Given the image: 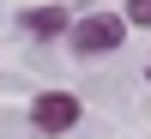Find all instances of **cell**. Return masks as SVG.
Listing matches in <instances>:
<instances>
[{
  "instance_id": "6da1fadb",
  "label": "cell",
  "mask_w": 151,
  "mask_h": 139,
  "mask_svg": "<svg viewBox=\"0 0 151 139\" xmlns=\"http://www.w3.org/2000/svg\"><path fill=\"white\" fill-rule=\"evenodd\" d=\"M121 36H127L121 12H91L73 24V55H109V48H121Z\"/></svg>"
},
{
  "instance_id": "7a4b0ae2",
  "label": "cell",
  "mask_w": 151,
  "mask_h": 139,
  "mask_svg": "<svg viewBox=\"0 0 151 139\" xmlns=\"http://www.w3.org/2000/svg\"><path fill=\"white\" fill-rule=\"evenodd\" d=\"M79 115H85V109H79V97H73V91H42V97L30 103V127L48 133V139L73 133V127H79Z\"/></svg>"
},
{
  "instance_id": "3957f363",
  "label": "cell",
  "mask_w": 151,
  "mask_h": 139,
  "mask_svg": "<svg viewBox=\"0 0 151 139\" xmlns=\"http://www.w3.org/2000/svg\"><path fill=\"white\" fill-rule=\"evenodd\" d=\"M18 30H30L36 42H55V36L73 30V12L67 6H30V12H18Z\"/></svg>"
},
{
  "instance_id": "277c9868",
  "label": "cell",
  "mask_w": 151,
  "mask_h": 139,
  "mask_svg": "<svg viewBox=\"0 0 151 139\" xmlns=\"http://www.w3.org/2000/svg\"><path fill=\"white\" fill-rule=\"evenodd\" d=\"M127 24H151V0H127Z\"/></svg>"
},
{
  "instance_id": "5b68a950",
  "label": "cell",
  "mask_w": 151,
  "mask_h": 139,
  "mask_svg": "<svg viewBox=\"0 0 151 139\" xmlns=\"http://www.w3.org/2000/svg\"><path fill=\"white\" fill-rule=\"evenodd\" d=\"M145 79H151V67H145Z\"/></svg>"
}]
</instances>
